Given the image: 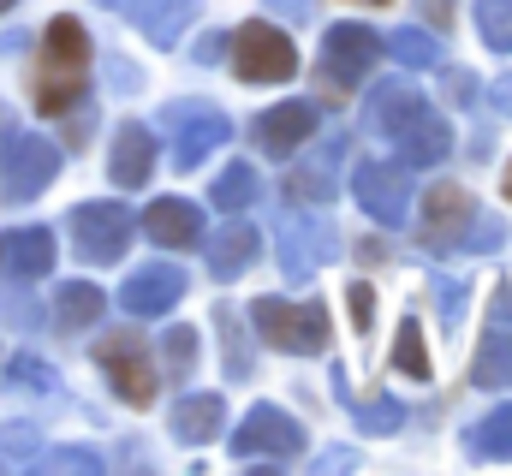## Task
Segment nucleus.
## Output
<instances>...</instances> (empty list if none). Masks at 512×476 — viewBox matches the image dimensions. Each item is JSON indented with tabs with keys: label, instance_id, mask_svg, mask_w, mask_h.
Here are the masks:
<instances>
[{
	"label": "nucleus",
	"instance_id": "35",
	"mask_svg": "<svg viewBox=\"0 0 512 476\" xmlns=\"http://www.w3.org/2000/svg\"><path fill=\"white\" fill-rule=\"evenodd\" d=\"M167 369L173 375L197 369V328H167Z\"/></svg>",
	"mask_w": 512,
	"mask_h": 476
},
{
	"label": "nucleus",
	"instance_id": "34",
	"mask_svg": "<svg viewBox=\"0 0 512 476\" xmlns=\"http://www.w3.org/2000/svg\"><path fill=\"white\" fill-rule=\"evenodd\" d=\"M477 30L495 54H512V0H477Z\"/></svg>",
	"mask_w": 512,
	"mask_h": 476
},
{
	"label": "nucleus",
	"instance_id": "6",
	"mask_svg": "<svg viewBox=\"0 0 512 476\" xmlns=\"http://www.w3.org/2000/svg\"><path fill=\"white\" fill-rule=\"evenodd\" d=\"M340 256V238H334V221H328V209H304V203H292L286 215H280V274L286 280H310L322 262H334Z\"/></svg>",
	"mask_w": 512,
	"mask_h": 476
},
{
	"label": "nucleus",
	"instance_id": "22",
	"mask_svg": "<svg viewBox=\"0 0 512 476\" xmlns=\"http://www.w3.org/2000/svg\"><path fill=\"white\" fill-rule=\"evenodd\" d=\"M256 244H262V233H256L251 221H227L221 233H209V274H215V280L245 274L256 262Z\"/></svg>",
	"mask_w": 512,
	"mask_h": 476
},
{
	"label": "nucleus",
	"instance_id": "12",
	"mask_svg": "<svg viewBox=\"0 0 512 476\" xmlns=\"http://www.w3.org/2000/svg\"><path fill=\"white\" fill-rule=\"evenodd\" d=\"M382 54V36L370 24H328V42H322V84L328 90H358L370 78Z\"/></svg>",
	"mask_w": 512,
	"mask_h": 476
},
{
	"label": "nucleus",
	"instance_id": "21",
	"mask_svg": "<svg viewBox=\"0 0 512 476\" xmlns=\"http://www.w3.org/2000/svg\"><path fill=\"white\" fill-rule=\"evenodd\" d=\"M221 423H227L221 393H191L173 405V441H185V447H209L221 435Z\"/></svg>",
	"mask_w": 512,
	"mask_h": 476
},
{
	"label": "nucleus",
	"instance_id": "33",
	"mask_svg": "<svg viewBox=\"0 0 512 476\" xmlns=\"http://www.w3.org/2000/svg\"><path fill=\"white\" fill-rule=\"evenodd\" d=\"M30 471H78V476H96L102 471V453L96 447H42L30 459Z\"/></svg>",
	"mask_w": 512,
	"mask_h": 476
},
{
	"label": "nucleus",
	"instance_id": "14",
	"mask_svg": "<svg viewBox=\"0 0 512 476\" xmlns=\"http://www.w3.org/2000/svg\"><path fill=\"white\" fill-rule=\"evenodd\" d=\"M340 161H346V137L328 131L304 161H292V173H286V197L304 203V209H328L334 191H340Z\"/></svg>",
	"mask_w": 512,
	"mask_h": 476
},
{
	"label": "nucleus",
	"instance_id": "38",
	"mask_svg": "<svg viewBox=\"0 0 512 476\" xmlns=\"http://www.w3.org/2000/svg\"><path fill=\"white\" fill-rule=\"evenodd\" d=\"M227 48H233V36H221V30H209V36H203V42L191 48V60H197V66H215V60H221Z\"/></svg>",
	"mask_w": 512,
	"mask_h": 476
},
{
	"label": "nucleus",
	"instance_id": "31",
	"mask_svg": "<svg viewBox=\"0 0 512 476\" xmlns=\"http://www.w3.org/2000/svg\"><path fill=\"white\" fill-rule=\"evenodd\" d=\"M42 453V429L36 423H6L0 429V471H30V459Z\"/></svg>",
	"mask_w": 512,
	"mask_h": 476
},
{
	"label": "nucleus",
	"instance_id": "19",
	"mask_svg": "<svg viewBox=\"0 0 512 476\" xmlns=\"http://www.w3.org/2000/svg\"><path fill=\"white\" fill-rule=\"evenodd\" d=\"M137 227H143V238H155L167 250H185V244H203V209L185 203V197H161V203L143 209Z\"/></svg>",
	"mask_w": 512,
	"mask_h": 476
},
{
	"label": "nucleus",
	"instance_id": "5",
	"mask_svg": "<svg viewBox=\"0 0 512 476\" xmlns=\"http://www.w3.org/2000/svg\"><path fill=\"white\" fill-rule=\"evenodd\" d=\"M60 173V143L54 137H24L12 131L6 149H0V203H36Z\"/></svg>",
	"mask_w": 512,
	"mask_h": 476
},
{
	"label": "nucleus",
	"instance_id": "42",
	"mask_svg": "<svg viewBox=\"0 0 512 476\" xmlns=\"http://www.w3.org/2000/svg\"><path fill=\"white\" fill-rule=\"evenodd\" d=\"M108 78H114V84H126V90H137V84H143V78L131 72L126 60H108Z\"/></svg>",
	"mask_w": 512,
	"mask_h": 476
},
{
	"label": "nucleus",
	"instance_id": "20",
	"mask_svg": "<svg viewBox=\"0 0 512 476\" xmlns=\"http://www.w3.org/2000/svg\"><path fill=\"white\" fill-rule=\"evenodd\" d=\"M149 173H155V131H149V125H137V119H126V125L114 131L108 179L131 191V185H149Z\"/></svg>",
	"mask_w": 512,
	"mask_h": 476
},
{
	"label": "nucleus",
	"instance_id": "4",
	"mask_svg": "<svg viewBox=\"0 0 512 476\" xmlns=\"http://www.w3.org/2000/svg\"><path fill=\"white\" fill-rule=\"evenodd\" d=\"M251 322L256 334L268 340V346H280V352L292 357H316L328 352V304H286V298H256L251 304Z\"/></svg>",
	"mask_w": 512,
	"mask_h": 476
},
{
	"label": "nucleus",
	"instance_id": "30",
	"mask_svg": "<svg viewBox=\"0 0 512 476\" xmlns=\"http://www.w3.org/2000/svg\"><path fill=\"white\" fill-rule=\"evenodd\" d=\"M209 197H215V209H227V215L251 209V203H256V167H251V161H233V167L209 185Z\"/></svg>",
	"mask_w": 512,
	"mask_h": 476
},
{
	"label": "nucleus",
	"instance_id": "39",
	"mask_svg": "<svg viewBox=\"0 0 512 476\" xmlns=\"http://www.w3.org/2000/svg\"><path fill=\"white\" fill-rule=\"evenodd\" d=\"M352 465H358V453H352V447H328V453L316 459V471H352Z\"/></svg>",
	"mask_w": 512,
	"mask_h": 476
},
{
	"label": "nucleus",
	"instance_id": "44",
	"mask_svg": "<svg viewBox=\"0 0 512 476\" xmlns=\"http://www.w3.org/2000/svg\"><path fill=\"white\" fill-rule=\"evenodd\" d=\"M24 42H30V36H24V30H6V36H0V60H6V54H18V48H24Z\"/></svg>",
	"mask_w": 512,
	"mask_h": 476
},
{
	"label": "nucleus",
	"instance_id": "32",
	"mask_svg": "<svg viewBox=\"0 0 512 476\" xmlns=\"http://www.w3.org/2000/svg\"><path fill=\"white\" fill-rule=\"evenodd\" d=\"M393 363L411 375V381H429V346H423V328H417V316H405L399 322V340H393Z\"/></svg>",
	"mask_w": 512,
	"mask_h": 476
},
{
	"label": "nucleus",
	"instance_id": "3",
	"mask_svg": "<svg viewBox=\"0 0 512 476\" xmlns=\"http://www.w3.org/2000/svg\"><path fill=\"white\" fill-rule=\"evenodd\" d=\"M42 54H48V72L36 78V108L42 114H66L84 102V66H90V36L78 18H54L48 36H42Z\"/></svg>",
	"mask_w": 512,
	"mask_h": 476
},
{
	"label": "nucleus",
	"instance_id": "40",
	"mask_svg": "<svg viewBox=\"0 0 512 476\" xmlns=\"http://www.w3.org/2000/svg\"><path fill=\"white\" fill-rule=\"evenodd\" d=\"M0 310H6V316H18L24 328H36V310H30V298H18V292H6V298H0Z\"/></svg>",
	"mask_w": 512,
	"mask_h": 476
},
{
	"label": "nucleus",
	"instance_id": "18",
	"mask_svg": "<svg viewBox=\"0 0 512 476\" xmlns=\"http://www.w3.org/2000/svg\"><path fill=\"white\" fill-rule=\"evenodd\" d=\"M310 137H316V102H280V108H268L256 119V149L274 155V161L298 155Z\"/></svg>",
	"mask_w": 512,
	"mask_h": 476
},
{
	"label": "nucleus",
	"instance_id": "11",
	"mask_svg": "<svg viewBox=\"0 0 512 476\" xmlns=\"http://www.w3.org/2000/svg\"><path fill=\"white\" fill-rule=\"evenodd\" d=\"M96 363H102L108 387H114L126 405H149L155 387H161V375H155V363H149V346H143L131 328L108 334V340H96Z\"/></svg>",
	"mask_w": 512,
	"mask_h": 476
},
{
	"label": "nucleus",
	"instance_id": "7",
	"mask_svg": "<svg viewBox=\"0 0 512 476\" xmlns=\"http://www.w3.org/2000/svg\"><path fill=\"white\" fill-rule=\"evenodd\" d=\"M161 125L173 131V167L179 173H197L221 143H233V119L209 102H167Z\"/></svg>",
	"mask_w": 512,
	"mask_h": 476
},
{
	"label": "nucleus",
	"instance_id": "45",
	"mask_svg": "<svg viewBox=\"0 0 512 476\" xmlns=\"http://www.w3.org/2000/svg\"><path fill=\"white\" fill-rule=\"evenodd\" d=\"M12 131H18V119H12V108H6V102H0V149H6V137H12Z\"/></svg>",
	"mask_w": 512,
	"mask_h": 476
},
{
	"label": "nucleus",
	"instance_id": "9",
	"mask_svg": "<svg viewBox=\"0 0 512 476\" xmlns=\"http://www.w3.org/2000/svg\"><path fill=\"white\" fill-rule=\"evenodd\" d=\"M233 72L245 78V84H286L292 72H298V48L286 42V30L280 24H262V18H251V24H239L233 30Z\"/></svg>",
	"mask_w": 512,
	"mask_h": 476
},
{
	"label": "nucleus",
	"instance_id": "2",
	"mask_svg": "<svg viewBox=\"0 0 512 476\" xmlns=\"http://www.w3.org/2000/svg\"><path fill=\"white\" fill-rule=\"evenodd\" d=\"M417 238H423V250H435V256H447V250L489 256V250L507 244L501 221L483 215L465 185H429V191H423V227H417Z\"/></svg>",
	"mask_w": 512,
	"mask_h": 476
},
{
	"label": "nucleus",
	"instance_id": "28",
	"mask_svg": "<svg viewBox=\"0 0 512 476\" xmlns=\"http://www.w3.org/2000/svg\"><path fill=\"white\" fill-rule=\"evenodd\" d=\"M215 328H221L227 375H233V381H251V375H256V352H251V334H245V322L233 316V304H221V310H215Z\"/></svg>",
	"mask_w": 512,
	"mask_h": 476
},
{
	"label": "nucleus",
	"instance_id": "36",
	"mask_svg": "<svg viewBox=\"0 0 512 476\" xmlns=\"http://www.w3.org/2000/svg\"><path fill=\"white\" fill-rule=\"evenodd\" d=\"M441 84H447V102H453V108H471V102H477V90H483V84H477V72H465V66H447V72H441Z\"/></svg>",
	"mask_w": 512,
	"mask_h": 476
},
{
	"label": "nucleus",
	"instance_id": "48",
	"mask_svg": "<svg viewBox=\"0 0 512 476\" xmlns=\"http://www.w3.org/2000/svg\"><path fill=\"white\" fill-rule=\"evenodd\" d=\"M435 6H447V0H435Z\"/></svg>",
	"mask_w": 512,
	"mask_h": 476
},
{
	"label": "nucleus",
	"instance_id": "27",
	"mask_svg": "<svg viewBox=\"0 0 512 476\" xmlns=\"http://www.w3.org/2000/svg\"><path fill=\"white\" fill-rule=\"evenodd\" d=\"M471 459H512V405H495L477 429H465Z\"/></svg>",
	"mask_w": 512,
	"mask_h": 476
},
{
	"label": "nucleus",
	"instance_id": "23",
	"mask_svg": "<svg viewBox=\"0 0 512 476\" xmlns=\"http://www.w3.org/2000/svg\"><path fill=\"white\" fill-rule=\"evenodd\" d=\"M102 310H108V298H102L90 280H66L60 298H54V322H60V334H84V328H96Z\"/></svg>",
	"mask_w": 512,
	"mask_h": 476
},
{
	"label": "nucleus",
	"instance_id": "29",
	"mask_svg": "<svg viewBox=\"0 0 512 476\" xmlns=\"http://www.w3.org/2000/svg\"><path fill=\"white\" fill-rule=\"evenodd\" d=\"M382 48L399 60V66H411V72H417V66H423V72H429V66H441V42H435L423 24H405V30L382 36Z\"/></svg>",
	"mask_w": 512,
	"mask_h": 476
},
{
	"label": "nucleus",
	"instance_id": "47",
	"mask_svg": "<svg viewBox=\"0 0 512 476\" xmlns=\"http://www.w3.org/2000/svg\"><path fill=\"white\" fill-rule=\"evenodd\" d=\"M507 197H512V167H507Z\"/></svg>",
	"mask_w": 512,
	"mask_h": 476
},
{
	"label": "nucleus",
	"instance_id": "46",
	"mask_svg": "<svg viewBox=\"0 0 512 476\" xmlns=\"http://www.w3.org/2000/svg\"><path fill=\"white\" fill-rule=\"evenodd\" d=\"M12 6H18V0H0V12H12Z\"/></svg>",
	"mask_w": 512,
	"mask_h": 476
},
{
	"label": "nucleus",
	"instance_id": "49",
	"mask_svg": "<svg viewBox=\"0 0 512 476\" xmlns=\"http://www.w3.org/2000/svg\"><path fill=\"white\" fill-rule=\"evenodd\" d=\"M376 6H382V0H376Z\"/></svg>",
	"mask_w": 512,
	"mask_h": 476
},
{
	"label": "nucleus",
	"instance_id": "8",
	"mask_svg": "<svg viewBox=\"0 0 512 476\" xmlns=\"http://www.w3.org/2000/svg\"><path fill=\"white\" fill-rule=\"evenodd\" d=\"M298 453H304V423L280 405H251L245 423L233 429V459H245V465H256V459L292 465Z\"/></svg>",
	"mask_w": 512,
	"mask_h": 476
},
{
	"label": "nucleus",
	"instance_id": "41",
	"mask_svg": "<svg viewBox=\"0 0 512 476\" xmlns=\"http://www.w3.org/2000/svg\"><path fill=\"white\" fill-rule=\"evenodd\" d=\"M370 304H376V298H370V286L358 280V286H352V316H358V328H370Z\"/></svg>",
	"mask_w": 512,
	"mask_h": 476
},
{
	"label": "nucleus",
	"instance_id": "15",
	"mask_svg": "<svg viewBox=\"0 0 512 476\" xmlns=\"http://www.w3.org/2000/svg\"><path fill=\"white\" fill-rule=\"evenodd\" d=\"M471 381L477 387H512V286H495V298H489V328H483V346L471 357Z\"/></svg>",
	"mask_w": 512,
	"mask_h": 476
},
{
	"label": "nucleus",
	"instance_id": "13",
	"mask_svg": "<svg viewBox=\"0 0 512 476\" xmlns=\"http://www.w3.org/2000/svg\"><path fill=\"white\" fill-rule=\"evenodd\" d=\"M352 197H358V209L370 221L399 227L411 215V173H405V161H364L352 173Z\"/></svg>",
	"mask_w": 512,
	"mask_h": 476
},
{
	"label": "nucleus",
	"instance_id": "43",
	"mask_svg": "<svg viewBox=\"0 0 512 476\" xmlns=\"http://www.w3.org/2000/svg\"><path fill=\"white\" fill-rule=\"evenodd\" d=\"M495 108H501V114L512 119V72L501 78V84H495Z\"/></svg>",
	"mask_w": 512,
	"mask_h": 476
},
{
	"label": "nucleus",
	"instance_id": "26",
	"mask_svg": "<svg viewBox=\"0 0 512 476\" xmlns=\"http://www.w3.org/2000/svg\"><path fill=\"white\" fill-rule=\"evenodd\" d=\"M12 399H54L60 393V375H54V363H42L36 352H18L6 363V381H0Z\"/></svg>",
	"mask_w": 512,
	"mask_h": 476
},
{
	"label": "nucleus",
	"instance_id": "37",
	"mask_svg": "<svg viewBox=\"0 0 512 476\" xmlns=\"http://www.w3.org/2000/svg\"><path fill=\"white\" fill-rule=\"evenodd\" d=\"M280 24H316V0H262Z\"/></svg>",
	"mask_w": 512,
	"mask_h": 476
},
{
	"label": "nucleus",
	"instance_id": "25",
	"mask_svg": "<svg viewBox=\"0 0 512 476\" xmlns=\"http://www.w3.org/2000/svg\"><path fill=\"white\" fill-rule=\"evenodd\" d=\"M334 393L346 399V411H352L370 435H399V429H405V405H399V399H387V393H376V399H358V393L346 387V369H334Z\"/></svg>",
	"mask_w": 512,
	"mask_h": 476
},
{
	"label": "nucleus",
	"instance_id": "16",
	"mask_svg": "<svg viewBox=\"0 0 512 476\" xmlns=\"http://www.w3.org/2000/svg\"><path fill=\"white\" fill-rule=\"evenodd\" d=\"M96 6H108V12H120L126 24H137L155 48H179L185 24L203 12V0H96Z\"/></svg>",
	"mask_w": 512,
	"mask_h": 476
},
{
	"label": "nucleus",
	"instance_id": "10",
	"mask_svg": "<svg viewBox=\"0 0 512 476\" xmlns=\"http://www.w3.org/2000/svg\"><path fill=\"white\" fill-rule=\"evenodd\" d=\"M66 227H72V250H78L84 262H96V268L120 262L131 233H137V221H131L126 203H78Z\"/></svg>",
	"mask_w": 512,
	"mask_h": 476
},
{
	"label": "nucleus",
	"instance_id": "24",
	"mask_svg": "<svg viewBox=\"0 0 512 476\" xmlns=\"http://www.w3.org/2000/svg\"><path fill=\"white\" fill-rule=\"evenodd\" d=\"M54 233L48 227H18V233L6 238V262H12V274L18 280H42L48 268H54Z\"/></svg>",
	"mask_w": 512,
	"mask_h": 476
},
{
	"label": "nucleus",
	"instance_id": "1",
	"mask_svg": "<svg viewBox=\"0 0 512 476\" xmlns=\"http://www.w3.org/2000/svg\"><path fill=\"white\" fill-rule=\"evenodd\" d=\"M364 131L387 137L405 167H441L453 155V131L411 84H376L364 102Z\"/></svg>",
	"mask_w": 512,
	"mask_h": 476
},
{
	"label": "nucleus",
	"instance_id": "17",
	"mask_svg": "<svg viewBox=\"0 0 512 476\" xmlns=\"http://www.w3.org/2000/svg\"><path fill=\"white\" fill-rule=\"evenodd\" d=\"M179 298H185V268H173V262H143L120 286V310L126 316H167Z\"/></svg>",
	"mask_w": 512,
	"mask_h": 476
}]
</instances>
